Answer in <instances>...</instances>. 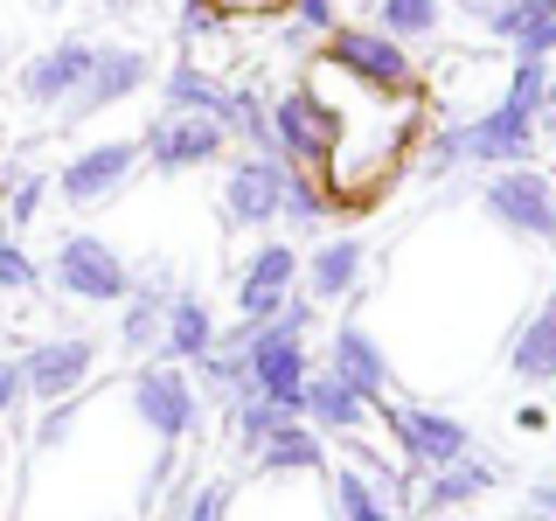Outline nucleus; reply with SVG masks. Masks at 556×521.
<instances>
[{"instance_id": "b1692460", "label": "nucleus", "mask_w": 556, "mask_h": 521, "mask_svg": "<svg viewBox=\"0 0 556 521\" xmlns=\"http://www.w3.org/2000/svg\"><path fill=\"white\" fill-rule=\"evenodd\" d=\"M223 98H230V84H223V77H208L202 63H174V69H167V91H161V112L223 118Z\"/></svg>"}, {"instance_id": "f8f14e48", "label": "nucleus", "mask_w": 556, "mask_h": 521, "mask_svg": "<svg viewBox=\"0 0 556 521\" xmlns=\"http://www.w3.org/2000/svg\"><path fill=\"white\" fill-rule=\"evenodd\" d=\"M300 292V251H292L286 237H271V243H257V257L243 265V278H237V313L243 320H271L278 306Z\"/></svg>"}, {"instance_id": "e433bc0d", "label": "nucleus", "mask_w": 556, "mask_h": 521, "mask_svg": "<svg viewBox=\"0 0 556 521\" xmlns=\"http://www.w3.org/2000/svg\"><path fill=\"white\" fill-rule=\"evenodd\" d=\"M529 508H543V514L556 521V473H549V480H535V494H529Z\"/></svg>"}, {"instance_id": "f704fd0d", "label": "nucleus", "mask_w": 556, "mask_h": 521, "mask_svg": "<svg viewBox=\"0 0 556 521\" xmlns=\"http://www.w3.org/2000/svg\"><path fill=\"white\" fill-rule=\"evenodd\" d=\"M22 361H14V355H0V424H8V417H14V404H22Z\"/></svg>"}, {"instance_id": "58836bf2", "label": "nucleus", "mask_w": 556, "mask_h": 521, "mask_svg": "<svg viewBox=\"0 0 556 521\" xmlns=\"http://www.w3.org/2000/svg\"><path fill=\"white\" fill-rule=\"evenodd\" d=\"M14 237V223H8V208H0V243H8Z\"/></svg>"}, {"instance_id": "20e7f679", "label": "nucleus", "mask_w": 556, "mask_h": 521, "mask_svg": "<svg viewBox=\"0 0 556 521\" xmlns=\"http://www.w3.org/2000/svg\"><path fill=\"white\" fill-rule=\"evenodd\" d=\"M369 417H382V431L396 439V452H404L410 466H452V459H466L473 452V431L459 424V417H445V410H425V404H390V396H376Z\"/></svg>"}, {"instance_id": "ea45409f", "label": "nucleus", "mask_w": 556, "mask_h": 521, "mask_svg": "<svg viewBox=\"0 0 556 521\" xmlns=\"http://www.w3.org/2000/svg\"><path fill=\"white\" fill-rule=\"evenodd\" d=\"M98 8H112V14H118V8H132V0H98Z\"/></svg>"}, {"instance_id": "6e6552de", "label": "nucleus", "mask_w": 556, "mask_h": 521, "mask_svg": "<svg viewBox=\"0 0 556 521\" xmlns=\"http://www.w3.org/2000/svg\"><path fill=\"white\" fill-rule=\"evenodd\" d=\"M139 167H147V161H139V139H98V147H84L77 161L56 167V195L70 208H98V202L126 195V181Z\"/></svg>"}, {"instance_id": "dca6fc26", "label": "nucleus", "mask_w": 556, "mask_h": 521, "mask_svg": "<svg viewBox=\"0 0 556 521\" xmlns=\"http://www.w3.org/2000/svg\"><path fill=\"white\" fill-rule=\"evenodd\" d=\"M243 341H251V320L230 327V334H216V347H208L202 361H188V369H195V396H202V404L230 410V404H243V396H257L251 390V361H243Z\"/></svg>"}, {"instance_id": "423d86ee", "label": "nucleus", "mask_w": 556, "mask_h": 521, "mask_svg": "<svg viewBox=\"0 0 556 521\" xmlns=\"http://www.w3.org/2000/svg\"><path fill=\"white\" fill-rule=\"evenodd\" d=\"M56 285L70 292V300H84V306H118L132 292V265L112 251L104 237L91 230H70L56 243Z\"/></svg>"}, {"instance_id": "bb28decb", "label": "nucleus", "mask_w": 556, "mask_h": 521, "mask_svg": "<svg viewBox=\"0 0 556 521\" xmlns=\"http://www.w3.org/2000/svg\"><path fill=\"white\" fill-rule=\"evenodd\" d=\"M278 417H286V410H271L265 396H243V404L223 410V431H230V445H237V452H251V459H257V445H265L271 431H278Z\"/></svg>"}, {"instance_id": "aec40b11", "label": "nucleus", "mask_w": 556, "mask_h": 521, "mask_svg": "<svg viewBox=\"0 0 556 521\" xmlns=\"http://www.w3.org/2000/svg\"><path fill=\"white\" fill-rule=\"evenodd\" d=\"M216 347V313H208L202 292H174L167 300V327H161V361H202Z\"/></svg>"}, {"instance_id": "39448f33", "label": "nucleus", "mask_w": 556, "mask_h": 521, "mask_svg": "<svg viewBox=\"0 0 556 521\" xmlns=\"http://www.w3.org/2000/svg\"><path fill=\"white\" fill-rule=\"evenodd\" d=\"M132 417H139V424H147L161 445H181L188 431H195V417H202L195 376H188L181 361H147V369L132 376Z\"/></svg>"}, {"instance_id": "f03ea898", "label": "nucleus", "mask_w": 556, "mask_h": 521, "mask_svg": "<svg viewBox=\"0 0 556 521\" xmlns=\"http://www.w3.org/2000/svg\"><path fill=\"white\" fill-rule=\"evenodd\" d=\"M271 139H278V161L286 167L327 174L334 139H341V118H334V104L320 98V84H292V91L271 98Z\"/></svg>"}, {"instance_id": "2f4dec72", "label": "nucleus", "mask_w": 556, "mask_h": 521, "mask_svg": "<svg viewBox=\"0 0 556 521\" xmlns=\"http://www.w3.org/2000/svg\"><path fill=\"white\" fill-rule=\"evenodd\" d=\"M70 424H77V396H63V404L42 410V424H35V452H56L70 439Z\"/></svg>"}, {"instance_id": "1a4fd4ad", "label": "nucleus", "mask_w": 556, "mask_h": 521, "mask_svg": "<svg viewBox=\"0 0 556 521\" xmlns=\"http://www.w3.org/2000/svg\"><path fill=\"white\" fill-rule=\"evenodd\" d=\"M286 161L278 153H243V161L223 167V216L237 230H271L278 223V202H286Z\"/></svg>"}, {"instance_id": "ddd939ff", "label": "nucleus", "mask_w": 556, "mask_h": 521, "mask_svg": "<svg viewBox=\"0 0 556 521\" xmlns=\"http://www.w3.org/2000/svg\"><path fill=\"white\" fill-rule=\"evenodd\" d=\"M147 84H153V63L139 56V49H98V56H91V77H84V91L63 104L70 118H56V126H84V118H98L104 104L147 91Z\"/></svg>"}, {"instance_id": "4c0bfd02", "label": "nucleus", "mask_w": 556, "mask_h": 521, "mask_svg": "<svg viewBox=\"0 0 556 521\" xmlns=\"http://www.w3.org/2000/svg\"><path fill=\"white\" fill-rule=\"evenodd\" d=\"M508 521H549V514H543V508H521V514H508Z\"/></svg>"}, {"instance_id": "c85d7f7f", "label": "nucleus", "mask_w": 556, "mask_h": 521, "mask_svg": "<svg viewBox=\"0 0 556 521\" xmlns=\"http://www.w3.org/2000/svg\"><path fill=\"white\" fill-rule=\"evenodd\" d=\"M42 195H49V174H28V167H8L0 174V208H8L14 230H28L42 216Z\"/></svg>"}, {"instance_id": "4be33fe9", "label": "nucleus", "mask_w": 556, "mask_h": 521, "mask_svg": "<svg viewBox=\"0 0 556 521\" xmlns=\"http://www.w3.org/2000/svg\"><path fill=\"white\" fill-rule=\"evenodd\" d=\"M508 369L521 382H556V300H543L508 341Z\"/></svg>"}, {"instance_id": "c756f323", "label": "nucleus", "mask_w": 556, "mask_h": 521, "mask_svg": "<svg viewBox=\"0 0 556 521\" xmlns=\"http://www.w3.org/2000/svg\"><path fill=\"white\" fill-rule=\"evenodd\" d=\"M174 521H230V480H202L195 494L174 508Z\"/></svg>"}, {"instance_id": "a211bd4d", "label": "nucleus", "mask_w": 556, "mask_h": 521, "mask_svg": "<svg viewBox=\"0 0 556 521\" xmlns=\"http://www.w3.org/2000/svg\"><path fill=\"white\" fill-rule=\"evenodd\" d=\"M327 369H334L348 390L362 396V404H376V396H390V355L362 334V327H334V341H327Z\"/></svg>"}, {"instance_id": "473e14b6", "label": "nucleus", "mask_w": 556, "mask_h": 521, "mask_svg": "<svg viewBox=\"0 0 556 521\" xmlns=\"http://www.w3.org/2000/svg\"><path fill=\"white\" fill-rule=\"evenodd\" d=\"M286 8H292V22H300L306 35H327V28H334V0H286Z\"/></svg>"}, {"instance_id": "cd10ccee", "label": "nucleus", "mask_w": 556, "mask_h": 521, "mask_svg": "<svg viewBox=\"0 0 556 521\" xmlns=\"http://www.w3.org/2000/svg\"><path fill=\"white\" fill-rule=\"evenodd\" d=\"M327 208H334V202H327V188L313 181L306 167H292V174H286V202H278V223H292V230H313V223H327Z\"/></svg>"}, {"instance_id": "f3484780", "label": "nucleus", "mask_w": 556, "mask_h": 521, "mask_svg": "<svg viewBox=\"0 0 556 521\" xmlns=\"http://www.w3.org/2000/svg\"><path fill=\"white\" fill-rule=\"evenodd\" d=\"M362 265H369V243L362 237H327L313 257H300V278H306V300L313 306H334L362 285Z\"/></svg>"}, {"instance_id": "7c9ffc66", "label": "nucleus", "mask_w": 556, "mask_h": 521, "mask_svg": "<svg viewBox=\"0 0 556 521\" xmlns=\"http://www.w3.org/2000/svg\"><path fill=\"white\" fill-rule=\"evenodd\" d=\"M35 285H42V271H35V257L22 251V243H0V292H35Z\"/></svg>"}, {"instance_id": "393cba45", "label": "nucleus", "mask_w": 556, "mask_h": 521, "mask_svg": "<svg viewBox=\"0 0 556 521\" xmlns=\"http://www.w3.org/2000/svg\"><path fill=\"white\" fill-rule=\"evenodd\" d=\"M376 28L396 42H425L445 28V0H376Z\"/></svg>"}, {"instance_id": "2eb2a0df", "label": "nucleus", "mask_w": 556, "mask_h": 521, "mask_svg": "<svg viewBox=\"0 0 556 521\" xmlns=\"http://www.w3.org/2000/svg\"><path fill=\"white\" fill-rule=\"evenodd\" d=\"M515 56H556V0H466Z\"/></svg>"}, {"instance_id": "9d476101", "label": "nucleus", "mask_w": 556, "mask_h": 521, "mask_svg": "<svg viewBox=\"0 0 556 521\" xmlns=\"http://www.w3.org/2000/svg\"><path fill=\"white\" fill-rule=\"evenodd\" d=\"M91 376H98V341L91 334H49V341H35L22 355V390L42 396V404L77 396Z\"/></svg>"}, {"instance_id": "a878e982", "label": "nucleus", "mask_w": 556, "mask_h": 521, "mask_svg": "<svg viewBox=\"0 0 556 521\" xmlns=\"http://www.w3.org/2000/svg\"><path fill=\"white\" fill-rule=\"evenodd\" d=\"M334 514L341 521H404V508H390V500H382L355 466H341V473H334Z\"/></svg>"}, {"instance_id": "412c9836", "label": "nucleus", "mask_w": 556, "mask_h": 521, "mask_svg": "<svg viewBox=\"0 0 556 521\" xmlns=\"http://www.w3.org/2000/svg\"><path fill=\"white\" fill-rule=\"evenodd\" d=\"M300 417L313 431H334V439H348V431H362V417H369V404H362L355 390L334 376V369H320V376H306V396H300Z\"/></svg>"}, {"instance_id": "6ab92c4d", "label": "nucleus", "mask_w": 556, "mask_h": 521, "mask_svg": "<svg viewBox=\"0 0 556 521\" xmlns=\"http://www.w3.org/2000/svg\"><path fill=\"white\" fill-rule=\"evenodd\" d=\"M167 300H174V278L167 271H147V278H132V292L118 306V347L126 355H147V347H161V327H167Z\"/></svg>"}, {"instance_id": "f257e3e1", "label": "nucleus", "mask_w": 556, "mask_h": 521, "mask_svg": "<svg viewBox=\"0 0 556 521\" xmlns=\"http://www.w3.org/2000/svg\"><path fill=\"white\" fill-rule=\"evenodd\" d=\"M327 69H341L348 84L362 91H390V98H417L425 91V69L396 35H382L376 22L369 28H327V49H320Z\"/></svg>"}, {"instance_id": "72a5a7b5", "label": "nucleus", "mask_w": 556, "mask_h": 521, "mask_svg": "<svg viewBox=\"0 0 556 521\" xmlns=\"http://www.w3.org/2000/svg\"><path fill=\"white\" fill-rule=\"evenodd\" d=\"M181 28L188 35H216L223 28V0H188V8H181Z\"/></svg>"}, {"instance_id": "4468645a", "label": "nucleus", "mask_w": 556, "mask_h": 521, "mask_svg": "<svg viewBox=\"0 0 556 521\" xmlns=\"http://www.w3.org/2000/svg\"><path fill=\"white\" fill-rule=\"evenodd\" d=\"M494 480H501V466H486L480 452H466V459H452V466H431L404 514H459V508H473V500L494 494Z\"/></svg>"}, {"instance_id": "0eeeda50", "label": "nucleus", "mask_w": 556, "mask_h": 521, "mask_svg": "<svg viewBox=\"0 0 556 521\" xmlns=\"http://www.w3.org/2000/svg\"><path fill=\"white\" fill-rule=\"evenodd\" d=\"M223 147H230V132H223V118H202V112H161L139 139V161L153 174H188V167H208L223 161Z\"/></svg>"}, {"instance_id": "9b49d317", "label": "nucleus", "mask_w": 556, "mask_h": 521, "mask_svg": "<svg viewBox=\"0 0 556 521\" xmlns=\"http://www.w3.org/2000/svg\"><path fill=\"white\" fill-rule=\"evenodd\" d=\"M91 56H98V42H84V35H63V42H49L42 56L22 63V98L42 104V112H63V104L84 91V77H91Z\"/></svg>"}, {"instance_id": "c9c22d12", "label": "nucleus", "mask_w": 556, "mask_h": 521, "mask_svg": "<svg viewBox=\"0 0 556 521\" xmlns=\"http://www.w3.org/2000/svg\"><path fill=\"white\" fill-rule=\"evenodd\" d=\"M535 132H556V77L543 84V104H535Z\"/></svg>"}, {"instance_id": "5701e85b", "label": "nucleus", "mask_w": 556, "mask_h": 521, "mask_svg": "<svg viewBox=\"0 0 556 521\" xmlns=\"http://www.w3.org/2000/svg\"><path fill=\"white\" fill-rule=\"evenodd\" d=\"M257 466H265V473H327L320 431L300 424V417H278V431L257 445Z\"/></svg>"}, {"instance_id": "7ed1b4c3", "label": "nucleus", "mask_w": 556, "mask_h": 521, "mask_svg": "<svg viewBox=\"0 0 556 521\" xmlns=\"http://www.w3.org/2000/svg\"><path fill=\"white\" fill-rule=\"evenodd\" d=\"M480 208L501 223V230H515L529 243H556V188H549V174H535L529 161L486 174V181H480Z\"/></svg>"}]
</instances>
